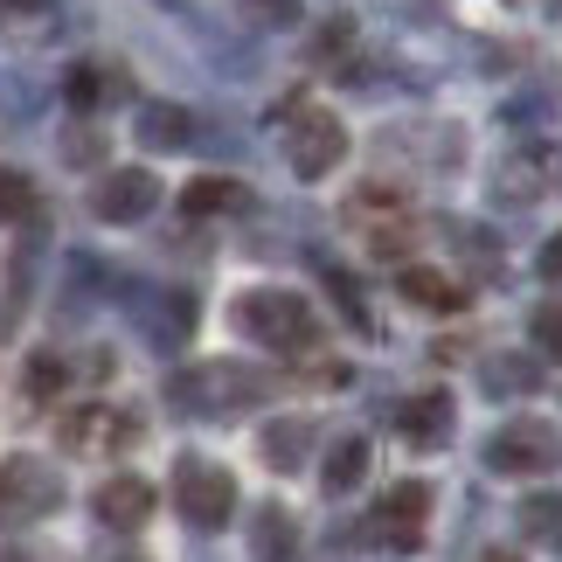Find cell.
Here are the masks:
<instances>
[{"instance_id":"cell-7","label":"cell","mask_w":562,"mask_h":562,"mask_svg":"<svg viewBox=\"0 0 562 562\" xmlns=\"http://www.w3.org/2000/svg\"><path fill=\"white\" fill-rule=\"evenodd\" d=\"M56 445L70 451V459H112V451L139 445V417L133 409H112V403H83L56 424Z\"/></svg>"},{"instance_id":"cell-12","label":"cell","mask_w":562,"mask_h":562,"mask_svg":"<svg viewBox=\"0 0 562 562\" xmlns=\"http://www.w3.org/2000/svg\"><path fill=\"white\" fill-rule=\"evenodd\" d=\"M133 319H139V334L154 340L160 355H181L188 334H194V292H139Z\"/></svg>"},{"instance_id":"cell-19","label":"cell","mask_w":562,"mask_h":562,"mask_svg":"<svg viewBox=\"0 0 562 562\" xmlns=\"http://www.w3.org/2000/svg\"><path fill=\"white\" fill-rule=\"evenodd\" d=\"M181 209L194 215V223H202V215H236V209H250V188L229 181V175H202V181L181 188Z\"/></svg>"},{"instance_id":"cell-6","label":"cell","mask_w":562,"mask_h":562,"mask_svg":"<svg viewBox=\"0 0 562 562\" xmlns=\"http://www.w3.org/2000/svg\"><path fill=\"white\" fill-rule=\"evenodd\" d=\"M175 507H181V521L188 528H202V535H215V528H229V514H236V480L215 459H188L175 465Z\"/></svg>"},{"instance_id":"cell-8","label":"cell","mask_w":562,"mask_h":562,"mask_svg":"<svg viewBox=\"0 0 562 562\" xmlns=\"http://www.w3.org/2000/svg\"><path fill=\"white\" fill-rule=\"evenodd\" d=\"M63 507V480L42 459H8L0 465V528H29Z\"/></svg>"},{"instance_id":"cell-30","label":"cell","mask_w":562,"mask_h":562,"mask_svg":"<svg viewBox=\"0 0 562 562\" xmlns=\"http://www.w3.org/2000/svg\"><path fill=\"white\" fill-rule=\"evenodd\" d=\"M63 160H70V167H98V160H104V133H91V125H77V133L63 139Z\"/></svg>"},{"instance_id":"cell-15","label":"cell","mask_w":562,"mask_h":562,"mask_svg":"<svg viewBox=\"0 0 562 562\" xmlns=\"http://www.w3.org/2000/svg\"><path fill=\"white\" fill-rule=\"evenodd\" d=\"M133 133H139V146H146V154H188L202 125H194V112H188V104L146 98V104H139V119H133Z\"/></svg>"},{"instance_id":"cell-33","label":"cell","mask_w":562,"mask_h":562,"mask_svg":"<svg viewBox=\"0 0 562 562\" xmlns=\"http://www.w3.org/2000/svg\"><path fill=\"white\" fill-rule=\"evenodd\" d=\"M480 562H521V555H514V549H486Z\"/></svg>"},{"instance_id":"cell-27","label":"cell","mask_w":562,"mask_h":562,"mask_svg":"<svg viewBox=\"0 0 562 562\" xmlns=\"http://www.w3.org/2000/svg\"><path fill=\"white\" fill-rule=\"evenodd\" d=\"M327 292L340 299V313H348V327H361V334H369V306H361V285H355V278L340 271V265H327Z\"/></svg>"},{"instance_id":"cell-34","label":"cell","mask_w":562,"mask_h":562,"mask_svg":"<svg viewBox=\"0 0 562 562\" xmlns=\"http://www.w3.org/2000/svg\"><path fill=\"white\" fill-rule=\"evenodd\" d=\"M98 562H125V555H98Z\"/></svg>"},{"instance_id":"cell-22","label":"cell","mask_w":562,"mask_h":562,"mask_svg":"<svg viewBox=\"0 0 562 562\" xmlns=\"http://www.w3.org/2000/svg\"><path fill=\"white\" fill-rule=\"evenodd\" d=\"M480 382H486V396H521V389L542 382V369H535V361H521V355H493L486 369H480Z\"/></svg>"},{"instance_id":"cell-21","label":"cell","mask_w":562,"mask_h":562,"mask_svg":"<svg viewBox=\"0 0 562 562\" xmlns=\"http://www.w3.org/2000/svg\"><path fill=\"white\" fill-rule=\"evenodd\" d=\"M125 91L119 70H104V63H77L70 77H63V98H70V112H98V104H112Z\"/></svg>"},{"instance_id":"cell-10","label":"cell","mask_w":562,"mask_h":562,"mask_svg":"<svg viewBox=\"0 0 562 562\" xmlns=\"http://www.w3.org/2000/svg\"><path fill=\"white\" fill-rule=\"evenodd\" d=\"M154 209H160V181H154V167H112V175L91 188V215H98V223H112V229L146 223Z\"/></svg>"},{"instance_id":"cell-18","label":"cell","mask_w":562,"mask_h":562,"mask_svg":"<svg viewBox=\"0 0 562 562\" xmlns=\"http://www.w3.org/2000/svg\"><path fill=\"white\" fill-rule=\"evenodd\" d=\"M257 451H265L271 472H299V465L313 459V424L306 417H278V424L257 430Z\"/></svg>"},{"instance_id":"cell-29","label":"cell","mask_w":562,"mask_h":562,"mask_svg":"<svg viewBox=\"0 0 562 562\" xmlns=\"http://www.w3.org/2000/svg\"><path fill=\"white\" fill-rule=\"evenodd\" d=\"M528 334H535V348H542L549 361H562V306H535Z\"/></svg>"},{"instance_id":"cell-13","label":"cell","mask_w":562,"mask_h":562,"mask_svg":"<svg viewBox=\"0 0 562 562\" xmlns=\"http://www.w3.org/2000/svg\"><path fill=\"white\" fill-rule=\"evenodd\" d=\"M91 514L112 535H139L146 521H154V486L139 480V472H112V480L98 486V501H91Z\"/></svg>"},{"instance_id":"cell-25","label":"cell","mask_w":562,"mask_h":562,"mask_svg":"<svg viewBox=\"0 0 562 562\" xmlns=\"http://www.w3.org/2000/svg\"><path fill=\"white\" fill-rule=\"evenodd\" d=\"M229 8L244 14L250 29H265V35H278V29H299V14H306L299 0H229Z\"/></svg>"},{"instance_id":"cell-20","label":"cell","mask_w":562,"mask_h":562,"mask_svg":"<svg viewBox=\"0 0 562 562\" xmlns=\"http://www.w3.org/2000/svg\"><path fill=\"white\" fill-rule=\"evenodd\" d=\"M369 465H375L369 438H334L327 465H319V486H327V493H355L361 480H369Z\"/></svg>"},{"instance_id":"cell-1","label":"cell","mask_w":562,"mask_h":562,"mask_svg":"<svg viewBox=\"0 0 562 562\" xmlns=\"http://www.w3.org/2000/svg\"><path fill=\"white\" fill-rule=\"evenodd\" d=\"M271 396V375L244 369V361H194V369H181L175 382H167V403L181 409V417H244V409H257Z\"/></svg>"},{"instance_id":"cell-26","label":"cell","mask_w":562,"mask_h":562,"mask_svg":"<svg viewBox=\"0 0 562 562\" xmlns=\"http://www.w3.org/2000/svg\"><path fill=\"white\" fill-rule=\"evenodd\" d=\"M35 209H42V194L29 175H0V223H35Z\"/></svg>"},{"instance_id":"cell-35","label":"cell","mask_w":562,"mask_h":562,"mask_svg":"<svg viewBox=\"0 0 562 562\" xmlns=\"http://www.w3.org/2000/svg\"><path fill=\"white\" fill-rule=\"evenodd\" d=\"M8 562H29V555H8Z\"/></svg>"},{"instance_id":"cell-17","label":"cell","mask_w":562,"mask_h":562,"mask_svg":"<svg viewBox=\"0 0 562 562\" xmlns=\"http://www.w3.org/2000/svg\"><path fill=\"white\" fill-rule=\"evenodd\" d=\"M396 292H403L417 313H459V306H465V285H459V278H445L438 265H403V271H396Z\"/></svg>"},{"instance_id":"cell-11","label":"cell","mask_w":562,"mask_h":562,"mask_svg":"<svg viewBox=\"0 0 562 562\" xmlns=\"http://www.w3.org/2000/svg\"><path fill=\"white\" fill-rule=\"evenodd\" d=\"M424 528H430V486L424 480H396L375 501V535L396 555H417L424 549Z\"/></svg>"},{"instance_id":"cell-5","label":"cell","mask_w":562,"mask_h":562,"mask_svg":"<svg viewBox=\"0 0 562 562\" xmlns=\"http://www.w3.org/2000/svg\"><path fill=\"white\" fill-rule=\"evenodd\" d=\"M340 160H348V125L334 112H319V104H299L285 119V167L299 181H327Z\"/></svg>"},{"instance_id":"cell-32","label":"cell","mask_w":562,"mask_h":562,"mask_svg":"<svg viewBox=\"0 0 562 562\" xmlns=\"http://www.w3.org/2000/svg\"><path fill=\"white\" fill-rule=\"evenodd\" d=\"M535 265H542V278H562V229L542 244V257H535Z\"/></svg>"},{"instance_id":"cell-24","label":"cell","mask_w":562,"mask_h":562,"mask_svg":"<svg viewBox=\"0 0 562 562\" xmlns=\"http://www.w3.org/2000/svg\"><path fill=\"white\" fill-rule=\"evenodd\" d=\"M521 528L535 535V542L562 549V493H535V501H521Z\"/></svg>"},{"instance_id":"cell-28","label":"cell","mask_w":562,"mask_h":562,"mask_svg":"<svg viewBox=\"0 0 562 562\" xmlns=\"http://www.w3.org/2000/svg\"><path fill=\"white\" fill-rule=\"evenodd\" d=\"M348 49H355V21H348V14H334L327 29H319V42H313V56H319V63H340V56H348Z\"/></svg>"},{"instance_id":"cell-31","label":"cell","mask_w":562,"mask_h":562,"mask_svg":"<svg viewBox=\"0 0 562 562\" xmlns=\"http://www.w3.org/2000/svg\"><path fill=\"white\" fill-rule=\"evenodd\" d=\"M56 0H0V14H14V21H35V14H49Z\"/></svg>"},{"instance_id":"cell-16","label":"cell","mask_w":562,"mask_h":562,"mask_svg":"<svg viewBox=\"0 0 562 562\" xmlns=\"http://www.w3.org/2000/svg\"><path fill=\"white\" fill-rule=\"evenodd\" d=\"M250 555L257 562H306V542H299V521L278 501H265L250 514Z\"/></svg>"},{"instance_id":"cell-3","label":"cell","mask_w":562,"mask_h":562,"mask_svg":"<svg viewBox=\"0 0 562 562\" xmlns=\"http://www.w3.org/2000/svg\"><path fill=\"white\" fill-rule=\"evenodd\" d=\"M340 223H348L355 236H369L375 257H403L409 236H417V215H409L403 188H389V181H361L348 202H340Z\"/></svg>"},{"instance_id":"cell-14","label":"cell","mask_w":562,"mask_h":562,"mask_svg":"<svg viewBox=\"0 0 562 562\" xmlns=\"http://www.w3.org/2000/svg\"><path fill=\"white\" fill-rule=\"evenodd\" d=\"M451 424H459V409H451L445 389H424V396H409L396 409V430H403L409 451H445L451 445Z\"/></svg>"},{"instance_id":"cell-2","label":"cell","mask_w":562,"mask_h":562,"mask_svg":"<svg viewBox=\"0 0 562 562\" xmlns=\"http://www.w3.org/2000/svg\"><path fill=\"white\" fill-rule=\"evenodd\" d=\"M236 327H244L257 348H271V355H306L313 340H319V313L299 292L257 285V292L236 299Z\"/></svg>"},{"instance_id":"cell-9","label":"cell","mask_w":562,"mask_h":562,"mask_svg":"<svg viewBox=\"0 0 562 562\" xmlns=\"http://www.w3.org/2000/svg\"><path fill=\"white\" fill-rule=\"evenodd\" d=\"M486 465L507 472V480H535V472H555V465H562V438H555L549 424H535V417L501 424V430L486 438Z\"/></svg>"},{"instance_id":"cell-23","label":"cell","mask_w":562,"mask_h":562,"mask_svg":"<svg viewBox=\"0 0 562 562\" xmlns=\"http://www.w3.org/2000/svg\"><path fill=\"white\" fill-rule=\"evenodd\" d=\"M63 382H70L63 355H29V361H21V396H29V403H56Z\"/></svg>"},{"instance_id":"cell-4","label":"cell","mask_w":562,"mask_h":562,"mask_svg":"<svg viewBox=\"0 0 562 562\" xmlns=\"http://www.w3.org/2000/svg\"><path fill=\"white\" fill-rule=\"evenodd\" d=\"M555 188H562V146L555 139H514L493 160V202H507V209H535Z\"/></svg>"}]
</instances>
